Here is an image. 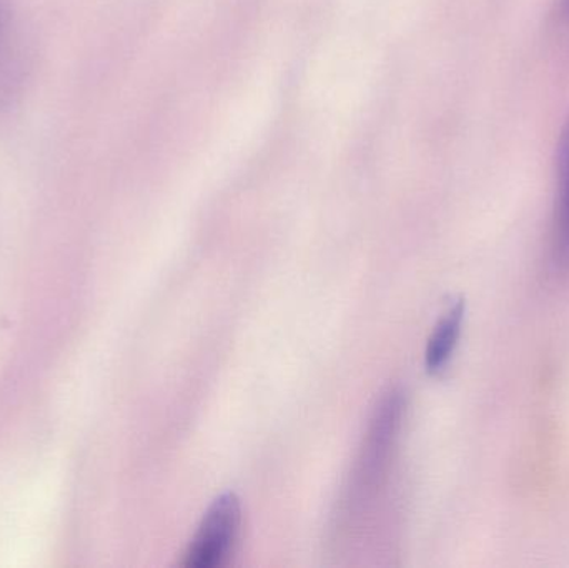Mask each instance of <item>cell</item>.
<instances>
[{"label":"cell","instance_id":"277c9868","mask_svg":"<svg viewBox=\"0 0 569 568\" xmlns=\"http://www.w3.org/2000/svg\"><path fill=\"white\" fill-rule=\"evenodd\" d=\"M10 23H12V9H10V0H0V59L7 49V40H9Z\"/></svg>","mask_w":569,"mask_h":568},{"label":"cell","instance_id":"5b68a950","mask_svg":"<svg viewBox=\"0 0 569 568\" xmlns=\"http://www.w3.org/2000/svg\"><path fill=\"white\" fill-rule=\"evenodd\" d=\"M561 6H563L565 13H567V16L569 17V0H563V2H561Z\"/></svg>","mask_w":569,"mask_h":568},{"label":"cell","instance_id":"7a4b0ae2","mask_svg":"<svg viewBox=\"0 0 569 568\" xmlns=\"http://www.w3.org/2000/svg\"><path fill=\"white\" fill-rule=\"evenodd\" d=\"M558 203L555 252L561 266L569 267V116L561 129L557 150Z\"/></svg>","mask_w":569,"mask_h":568},{"label":"cell","instance_id":"3957f363","mask_svg":"<svg viewBox=\"0 0 569 568\" xmlns=\"http://www.w3.org/2000/svg\"><path fill=\"white\" fill-rule=\"evenodd\" d=\"M465 303L457 302L435 327L430 340H428L427 353H425V363L428 372L437 373L443 370L455 352L458 339H460L461 323H463Z\"/></svg>","mask_w":569,"mask_h":568},{"label":"cell","instance_id":"6da1fadb","mask_svg":"<svg viewBox=\"0 0 569 568\" xmlns=\"http://www.w3.org/2000/svg\"><path fill=\"white\" fill-rule=\"evenodd\" d=\"M242 530V507L239 497L226 492L213 500L207 510L196 537L183 554L187 568H217L226 566L236 552Z\"/></svg>","mask_w":569,"mask_h":568}]
</instances>
